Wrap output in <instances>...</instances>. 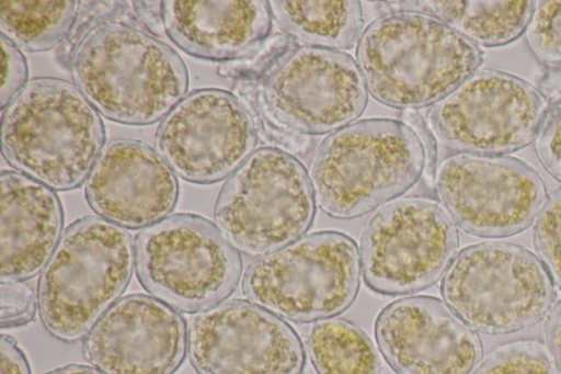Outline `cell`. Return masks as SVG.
Returning a JSON list of instances; mask_svg holds the SVG:
<instances>
[{"instance_id":"cell-1","label":"cell","mask_w":561,"mask_h":374,"mask_svg":"<svg viewBox=\"0 0 561 374\" xmlns=\"http://www.w3.org/2000/svg\"><path fill=\"white\" fill-rule=\"evenodd\" d=\"M482 61L473 42L434 15L410 10L374 20L356 47L368 93L398 110L434 105Z\"/></svg>"},{"instance_id":"cell-2","label":"cell","mask_w":561,"mask_h":374,"mask_svg":"<svg viewBox=\"0 0 561 374\" xmlns=\"http://www.w3.org/2000/svg\"><path fill=\"white\" fill-rule=\"evenodd\" d=\"M76 87L110 121L150 125L185 95L187 69L165 43L135 24L106 21L77 47L69 66Z\"/></svg>"},{"instance_id":"cell-3","label":"cell","mask_w":561,"mask_h":374,"mask_svg":"<svg viewBox=\"0 0 561 374\" xmlns=\"http://www.w3.org/2000/svg\"><path fill=\"white\" fill-rule=\"evenodd\" d=\"M104 141L99 112L76 86L62 79L27 81L2 112L3 158L51 190L80 186Z\"/></svg>"},{"instance_id":"cell-4","label":"cell","mask_w":561,"mask_h":374,"mask_svg":"<svg viewBox=\"0 0 561 374\" xmlns=\"http://www.w3.org/2000/svg\"><path fill=\"white\" fill-rule=\"evenodd\" d=\"M426 148L415 128L396 118H365L329 135L313 154L309 177L330 217H360L398 199L420 179Z\"/></svg>"},{"instance_id":"cell-5","label":"cell","mask_w":561,"mask_h":374,"mask_svg":"<svg viewBox=\"0 0 561 374\" xmlns=\"http://www.w3.org/2000/svg\"><path fill=\"white\" fill-rule=\"evenodd\" d=\"M135 242L122 226L100 216L69 225L38 281L42 322L65 342L83 339L127 287Z\"/></svg>"},{"instance_id":"cell-6","label":"cell","mask_w":561,"mask_h":374,"mask_svg":"<svg viewBox=\"0 0 561 374\" xmlns=\"http://www.w3.org/2000/svg\"><path fill=\"white\" fill-rule=\"evenodd\" d=\"M356 242L346 234L322 230L260 256L247 269L248 299L295 322L335 317L354 303L360 284Z\"/></svg>"},{"instance_id":"cell-7","label":"cell","mask_w":561,"mask_h":374,"mask_svg":"<svg viewBox=\"0 0 561 374\" xmlns=\"http://www.w3.org/2000/svg\"><path fill=\"white\" fill-rule=\"evenodd\" d=\"M445 303L472 329L512 333L539 324L557 293L547 269L528 249L480 242L460 250L443 275Z\"/></svg>"},{"instance_id":"cell-8","label":"cell","mask_w":561,"mask_h":374,"mask_svg":"<svg viewBox=\"0 0 561 374\" xmlns=\"http://www.w3.org/2000/svg\"><path fill=\"white\" fill-rule=\"evenodd\" d=\"M136 272L157 299L182 313L209 309L236 290L242 259L217 225L180 213L142 228L135 238Z\"/></svg>"},{"instance_id":"cell-9","label":"cell","mask_w":561,"mask_h":374,"mask_svg":"<svg viewBox=\"0 0 561 374\" xmlns=\"http://www.w3.org/2000/svg\"><path fill=\"white\" fill-rule=\"evenodd\" d=\"M316 197L309 172L293 155L262 147L224 183L215 222L238 249L251 256L278 250L312 226Z\"/></svg>"},{"instance_id":"cell-10","label":"cell","mask_w":561,"mask_h":374,"mask_svg":"<svg viewBox=\"0 0 561 374\" xmlns=\"http://www.w3.org/2000/svg\"><path fill=\"white\" fill-rule=\"evenodd\" d=\"M256 112L297 135H324L363 114L368 91L356 60L345 52L296 46L262 77L240 81Z\"/></svg>"},{"instance_id":"cell-11","label":"cell","mask_w":561,"mask_h":374,"mask_svg":"<svg viewBox=\"0 0 561 374\" xmlns=\"http://www.w3.org/2000/svg\"><path fill=\"white\" fill-rule=\"evenodd\" d=\"M459 247L446 208L425 196H403L380 206L359 239L364 282L377 294H412L434 285Z\"/></svg>"},{"instance_id":"cell-12","label":"cell","mask_w":561,"mask_h":374,"mask_svg":"<svg viewBox=\"0 0 561 374\" xmlns=\"http://www.w3.org/2000/svg\"><path fill=\"white\" fill-rule=\"evenodd\" d=\"M546 110L545 98L526 80L481 69L432 105L427 122L433 135L449 150L502 156L537 138Z\"/></svg>"},{"instance_id":"cell-13","label":"cell","mask_w":561,"mask_h":374,"mask_svg":"<svg viewBox=\"0 0 561 374\" xmlns=\"http://www.w3.org/2000/svg\"><path fill=\"white\" fill-rule=\"evenodd\" d=\"M436 186L454 223L484 238L510 237L525 230L546 200L537 171L510 156H449L438 166Z\"/></svg>"},{"instance_id":"cell-14","label":"cell","mask_w":561,"mask_h":374,"mask_svg":"<svg viewBox=\"0 0 561 374\" xmlns=\"http://www.w3.org/2000/svg\"><path fill=\"white\" fill-rule=\"evenodd\" d=\"M154 144L176 175L210 184L230 177L254 152L257 129L251 111L236 94L198 89L164 116Z\"/></svg>"},{"instance_id":"cell-15","label":"cell","mask_w":561,"mask_h":374,"mask_svg":"<svg viewBox=\"0 0 561 374\" xmlns=\"http://www.w3.org/2000/svg\"><path fill=\"white\" fill-rule=\"evenodd\" d=\"M197 374H302L306 352L282 317L244 299L201 311L187 331Z\"/></svg>"},{"instance_id":"cell-16","label":"cell","mask_w":561,"mask_h":374,"mask_svg":"<svg viewBox=\"0 0 561 374\" xmlns=\"http://www.w3.org/2000/svg\"><path fill=\"white\" fill-rule=\"evenodd\" d=\"M378 348L397 374H473L481 340L445 302L428 295L399 298L375 321Z\"/></svg>"},{"instance_id":"cell-17","label":"cell","mask_w":561,"mask_h":374,"mask_svg":"<svg viewBox=\"0 0 561 374\" xmlns=\"http://www.w3.org/2000/svg\"><path fill=\"white\" fill-rule=\"evenodd\" d=\"M186 347L181 315L157 298L130 294L95 324L84 338L83 353L104 374H173Z\"/></svg>"},{"instance_id":"cell-18","label":"cell","mask_w":561,"mask_h":374,"mask_svg":"<svg viewBox=\"0 0 561 374\" xmlns=\"http://www.w3.org/2000/svg\"><path fill=\"white\" fill-rule=\"evenodd\" d=\"M178 197L173 170L151 146L135 139L105 145L85 181L90 207L100 217L129 229L165 218Z\"/></svg>"},{"instance_id":"cell-19","label":"cell","mask_w":561,"mask_h":374,"mask_svg":"<svg viewBox=\"0 0 561 374\" xmlns=\"http://www.w3.org/2000/svg\"><path fill=\"white\" fill-rule=\"evenodd\" d=\"M168 37L198 59L236 61L249 57L270 35L268 1H162Z\"/></svg>"},{"instance_id":"cell-20","label":"cell","mask_w":561,"mask_h":374,"mask_svg":"<svg viewBox=\"0 0 561 374\" xmlns=\"http://www.w3.org/2000/svg\"><path fill=\"white\" fill-rule=\"evenodd\" d=\"M1 182V282L33 277L53 256L61 237L64 212L48 186L12 170Z\"/></svg>"},{"instance_id":"cell-21","label":"cell","mask_w":561,"mask_h":374,"mask_svg":"<svg viewBox=\"0 0 561 374\" xmlns=\"http://www.w3.org/2000/svg\"><path fill=\"white\" fill-rule=\"evenodd\" d=\"M272 21L297 45L347 50L363 34L360 2L268 1Z\"/></svg>"},{"instance_id":"cell-22","label":"cell","mask_w":561,"mask_h":374,"mask_svg":"<svg viewBox=\"0 0 561 374\" xmlns=\"http://www.w3.org/2000/svg\"><path fill=\"white\" fill-rule=\"evenodd\" d=\"M431 14L476 45L503 46L527 29L536 1H422Z\"/></svg>"},{"instance_id":"cell-23","label":"cell","mask_w":561,"mask_h":374,"mask_svg":"<svg viewBox=\"0 0 561 374\" xmlns=\"http://www.w3.org/2000/svg\"><path fill=\"white\" fill-rule=\"evenodd\" d=\"M317 374H380V361L367 333L340 317L317 321L307 337Z\"/></svg>"},{"instance_id":"cell-24","label":"cell","mask_w":561,"mask_h":374,"mask_svg":"<svg viewBox=\"0 0 561 374\" xmlns=\"http://www.w3.org/2000/svg\"><path fill=\"white\" fill-rule=\"evenodd\" d=\"M77 14V1H1L0 31L18 48L45 52L64 42Z\"/></svg>"},{"instance_id":"cell-25","label":"cell","mask_w":561,"mask_h":374,"mask_svg":"<svg viewBox=\"0 0 561 374\" xmlns=\"http://www.w3.org/2000/svg\"><path fill=\"white\" fill-rule=\"evenodd\" d=\"M473 374H560L548 349L536 340L506 343L479 365Z\"/></svg>"},{"instance_id":"cell-26","label":"cell","mask_w":561,"mask_h":374,"mask_svg":"<svg viewBox=\"0 0 561 374\" xmlns=\"http://www.w3.org/2000/svg\"><path fill=\"white\" fill-rule=\"evenodd\" d=\"M533 242L551 280L561 290V189L550 194L538 213Z\"/></svg>"},{"instance_id":"cell-27","label":"cell","mask_w":561,"mask_h":374,"mask_svg":"<svg viewBox=\"0 0 561 374\" xmlns=\"http://www.w3.org/2000/svg\"><path fill=\"white\" fill-rule=\"evenodd\" d=\"M526 36L538 59L561 67V1H536Z\"/></svg>"},{"instance_id":"cell-28","label":"cell","mask_w":561,"mask_h":374,"mask_svg":"<svg viewBox=\"0 0 561 374\" xmlns=\"http://www.w3.org/2000/svg\"><path fill=\"white\" fill-rule=\"evenodd\" d=\"M128 2L123 1H77L73 24L59 46L56 59L64 68H69L71 58L83 38L98 25L106 21H118L128 14Z\"/></svg>"},{"instance_id":"cell-29","label":"cell","mask_w":561,"mask_h":374,"mask_svg":"<svg viewBox=\"0 0 561 374\" xmlns=\"http://www.w3.org/2000/svg\"><path fill=\"white\" fill-rule=\"evenodd\" d=\"M1 328L21 327L34 319L36 297L32 286L23 281L1 282Z\"/></svg>"},{"instance_id":"cell-30","label":"cell","mask_w":561,"mask_h":374,"mask_svg":"<svg viewBox=\"0 0 561 374\" xmlns=\"http://www.w3.org/2000/svg\"><path fill=\"white\" fill-rule=\"evenodd\" d=\"M2 72L0 105L3 112L26 84L27 63L20 49L1 35Z\"/></svg>"},{"instance_id":"cell-31","label":"cell","mask_w":561,"mask_h":374,"mask_svg":"<svg viewBox=\"0 0 561 374\" xmlns=\"http://www.w3.org/2000/svg\"><path fill=\"white\" fill-rule=\"evenodd\" d=\"M535 147L541 166L561 182V110L546 116Z\"/></svg>"},{"instance_id":"cell-32","label":"cell","mask_w":561,"mask_h":374,"mask_svg":"<svg viewBox=\"0 0 561 374\" xmlns=\"http://www.w3.org/2000/svg\"><path fill=\"white\" fill-rule=\"evenodd\" d=\"M537 86L546 100V116L561 110V67L545 65L537 78Z\"/></svg>"},{"instance_id":"cell-33","label":"cell","mask_w":561,"mask_h":374,"mask_svg":"<svg viewBox=\"0 0 561 374\" xmlns=\"http://www.w3.org/2000/svg\"><path fill=\"white\" fill-rule=\"evenodd\" d=\"M1 374H31L27 359L19 348L15 339L1 335Z\"/></svg>"},{"instance_id":"cell-34","label":"cell","mask_w":561,"mask_h":374,"mask_svg":"<svg viewBox=\"0 0 561 374\" xmlns=\"http://www.w3.org/2000/svg\"><path fill=\"white\" fill-rule=\"evenodd\" d=\"M543 336L547 349L561 374V299L552 307L546 320Z\"/></svg>"},{"instance_id":"cell-35","label":"cell","mask_w":561,"mask_h":374,"mask_svg":"<svg viewBox=\"0 0 561 374\" xmlns=\"http://www.w3.org/2000/svg\"><path fill=\"white\" fill-rule=\"evenodd\" d=\"M133 4L135 14L150 31L159 35L165 32L162 1H133Z\"/></svg>"},{"instance_id":"cell-36","label":"cell","mask_w":561,"mask_h":374,"mask_svg":"<svg viewBox=\"0 0 561 374\" xmlns=\"http://www.w3.org/2000/svg\"><path fill=\"white\" fill-rule=\"evenodd\" d=\"M45 374H104L96 367L82 364H70L62 367L55 369Z\"/></svg>"}]
</instances>
